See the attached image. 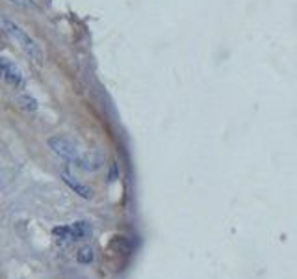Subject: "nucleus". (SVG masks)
Wrapping results in <instances>:
<instances>
[{"label":"nucleus","mask_w":297,"mask_h":279,"mask_svg":"<svg viewBox=\"0 0 297 279\" xmlns=\"http://www.w3.org/2000/svg\"><path fill=\"white\" fill-rule=\"evenodd\" d=\"M60 177L63 179V183L75 192V194H78L80 197H84V199H89V197H93V190L89 188V186H85V185H82L78 179H75L69 171H61L60 173Z\"/></svg>","instance_id":"20e7f679"},{"label":"nucleus","mask_w":297,"mask_h":279,"mask_svg":"<svg viewBox=\"0 0 297 279\" xmlns=\"http://www.w3.org/2000/svg\"><path fill=\"white\" fill-rule=\"evenodd\" d=\"M52 234H54V238H56V242L61 244V246H67V244L73 242V234H71L69 225H65V227H54Z\"/></svg>","instance_id":"0eeeda50"},{"label":"nucleus","mask_w":297,"mask_h":279,"mask_svg":"<svg viewBox=\"0 0 297 279\" xmlns=\"http://www.w3.org/2000/svg\"><path fill=\"white\" fill-rule=\"evenodd\" d=\"M46 143H48V147L52 149L56 155L69 160V162H78V158L82 156L77 145L71 140L60 136V134L58 136H50V138L46 140Z\"/></svg>","instance_id":"f03ea898"},{"label":"nucleus","mask_w":297,"mask_h":279,"mask_svg":"<svg viewBox=\"0 0 297 279\" xmlns=\"http://www.w3.org/2000/svg\"><path fill=\"white\" fill-rule=\"evenodd\" d=\"M0 30L4 32L11 41H15V45L19 46L30 60H34V62H38V63L43 62V50L39 48L36 39H32L30 34H26L19 24L9 21L8 17L2 15V13H0Z\"/></svg>","instance_id":"f257e3e1"},{"label":"nucleus","mask_w":297,"mask_h":279,"mask_svg":"<svg viewBox=\"0 0 297 279\" xmlns=\"http://www.w3.org/2000/svg\"><path fill=\"white\" fill-rule=\"evenodd\" d=\"M78 166L85 171H93V170H99L100 164H102V158L99 155H85L78 158Z\"/></svg>","instance_id":"423d86ee"},{"label":"nucleus","mask_w":297,"mask_h":279,"mask_svg":"<svg viewBox=\"0 0 297 279\" xmlns=\"http://www.w3.org/2000/svg\"><path fill=\"white\" fill-rule=\"evenodd\" d=\"M93 259H95V253H93V248H89V246L82 248L77 255V261L80 264H89L93 263Z\"/></svg>","instance_id":"1a4fd4ad"},{"label":"nucleus","mask_w":297,"mask_h":279,"mask_svg":"<svg viewBox=\"0 0 297 279\" xmlns=\"http://www.w3.org/2000/svg\"><path fill=\"white\" fill-rule=\"evenodd\" d=\"M0 78L8 86H11L13 90H23L26 84L23 71L13 62H9L8 58H0Z\"/></svg>","instance_id":"7ed1b4c3"},{"label":"nucleus","mask_w":297,"mask_h":279,"mask_svg":"<svg viewBox=\"0 0 297 279\" xmlns=\"http://www.w3.org/2000/svg\"><path fill=\"white\" fill-rule=\"evenodd\" d=\"M8 2L15 4V6H19V8H30V6H32L30 0H8Z\"/></svg>","instance_id":"9d476101"},{"label":"nucleus","mask_w":297,"mask_h":279,"mask_svg":"<svg viewBox=\"0 0 297 279\" xmlns=\"http://www.w3.org/2000/svg\"><path fill=\"white\" fill-rule=\"evenodd\" d=\"M71 234H73V242L75 240H85L91 236V225L87 222H77V224L69 225Z\"/></svg>","instance_id":"39448f33"},{"label":"nucleus","mask_w":297,"mask_h":279,"mask_svg":"<svg viewBox=\"0 0 297 279\" xmlns=\"http://www.w3.org/2000/svg\"><path fill=\"white\" fill-rule=\"evenodd\" d=\"M17 104L21 106V108L28 110V112H34V110H38V101L28 95V93H23V95H19L17 97Z\"/></svg>","instance_id":"6e6552de"}]
</instances>
